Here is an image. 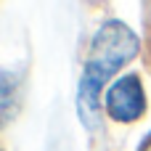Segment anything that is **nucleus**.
<instances>
[{
	"label": "nucleus",
	"instance_id": "f257e3e1",
	"mask_svg": "<svg viewBox=\"0 0 151 151\" xmlns=\"http://www.w3.org/2000/svg\"><path fill=\"white\" fill-rule=\"evenodd\" d=\"M135 53H138V37L122 21H106L98 29V35L90 45V58L85 64L82 82H80V117L88 127H93L98 122L101 88Z\"/></svg>",
	"mask_w": 151,
	"mask_h": 151
},
{
	"label": "nucleus",
	"instance_id": "f03ea898",
	"mask_svg": "<svg viewBox=\"0 0 151 151\" xmlns=\"http://www.w3.org/2000/svg\"><path fill=\"white\" fill-rule=\"evenodd\" d=\"M106 111L117 122H135L146 111V93L135 74L117 80L106 93Z\"/></svg>",
	"mask_w": 151,
	"mask_h": 151
},
{
	"label": "nucleus",
	"instance_id": "7ed1b4c3",
	"mask_svg": "<svg viewBox=\"0 0 151 151\" xmlns=\"http://www.w3.org/2000/svg\"><path fill=\"white\" fill-rule=\"evenodd\" d=\"M141 151H151V138H146V143H143V149Z\"/></svg>",
	"mask_w": 151,
	"mask_h": 151
}]
</instances>
